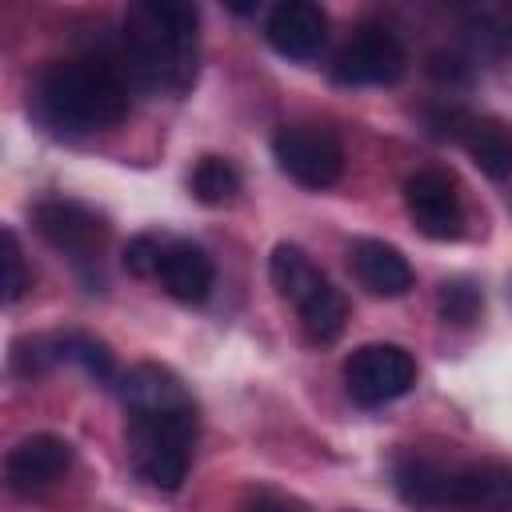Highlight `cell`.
I'll list each match as a JSON object with an SVG mask.
<instances>
[{"mask_svg":"<svg viewBox=\"0 0 512 512\" xmlns=\"http://www.w3.org/2000/svg\"><path fill=\"white\" fill-rule=\"evenodd\" d=\"M200 36H196V8L176 0H140L124 12L120 48H116V76L136 88L180 96L196 80Z\"/></svg>","mask_w":512,"mask_h":512,"instance_id":"cell-1","label":"cell"},{"mask_svg":"<svg viewBox=\"0 0 512 512\" xmlns=\"http://www.w3.org/2000/svg\"><path fill=\"white\" fill-rule=\"evenodd\" d=\"M40 112L72 132L112 128L128 116V84L104 60H60L40 80Z\"/></svg>","mask_w":512,"mask_h":512,"instance_id":"cell-2","label":"cell"},{"mask_svg":"<svg viewBox=\"0 0 512 512\" xmlns=\"http://www.w3.org/2000/svg\"><path fill=\"white\" fill-rule=\"evenodd\" d=\"M196 444V408L172 412H132L128 416V456L144 484L176 492L188 476Z\"/></svg>","mask_w":512,"mask_h":512,"instance_id":"cell-3","label":"cell"},{"mask_svg":"<svg viewBox=\"0 0 512 512\" xmlns=\"http://www.w3.org/2000/svg\"><path fill=\"white\" fill-rule=\"evenodd\" d=\"M416 384V360L400 344H364L344 360V388L360 408H384Z\"/></svg>","mask_w":512,"mask_h":512,"instance_id":"cell-4","label":"cell"},{"mask_svg":"<svg viewBox=\"0 0 512 512\" xmlns=\"http://www.w3.org/2000/svg\"><path fill=\"white\" fill-rule=\"evenodd\" d=\"M404 68H408V52L400 36L384 24H360L344 40L332 64V76L344 88H384V84H396Z\"/></svg>","mask_w":512,"mask_h":512,"instance_id":"cell-5","label":"cell"},{"mask_svg":"<svg viewBox=\"0 0 512 512\" xmlns=\"http://www.w3.org/2000/svg\"><path fill=\"white\" fill-rule=\"evenodd\" d=\"M272 156L304 188H332L344 172V148L324 124H284L272 136Z\"/></svg>","mask_w":512,"mask_h":512,"instance_id":"cell-6","label":"cell"},{"mask_svg":"<svg viewBox=\"0 0 512 512\" xmlns=\"http://www.w3.org/2000/svg\"><path fill=\"white\" fill-rule=\"evenodd\" d=\"M404 208L428 240H456L464 228L456 180L440 168H420L404 180Z\"/></svg>","mask_w":512,"mask_h":512,"instance_id":"cell-7","label":"cell"},{"mask_svg":"<svg viewBox=\"0 0 512 512\" xmlns=\"http://www.w3.org/2000/svg\"><path fill=\"white\" fill-rule=\"evenodd\" d=\"M32 224L52 248L68 252L72 260H92L108 236L104 216L80 200H40L32 208Z\"/></svg>","mask_w":512,"mask_h":512,"instance_id":"cell-8","label":"cell"},{"mask_svg":"<svg viewBox=\"0 0 512 512\" xmlns=\"http://www.w3.org/2000/svg\"><path fill=\"white\" fill-rule=\"evenodd\" d=\"M72 464V448L68 440L52 436V432H36L28 440H20L8 460H4V484L20 496H32V492H44L52 488Z\"/></svg>","mask_w":512,"mask_h":512,"instance_id":"cell-9","label":"cell"},{"mask_svg":"<svg viewBox=\"0 0 512 512\" xmlns=\"http://www.w3.org/2000/svg\"><path fill=\"white\" fill-rule=\"evenodd\" d=\"M264 36H268V44L280 56H288V60H312L324 48L328 16L312 0H284V4H276L268 12Z\"/></svg>","mask_w":512,"mask_h":512,"instance_id":"cell-10","label":"cell"},{"mask_svg":"<svg viewBox=\"0 0 512 512\" xmlns=\"http://www.w3.org/2000/svg\"><path fill=\"white\" fill-rule=\"evenodd\" d=\"M512 504V472L504 464H468L448 472L444 488V508L456 512H508Z\"/></svg>","mask_w":512,"mask_h":512,"instance_id":"cell-11","label":"cell"},{"mask_svg":"<svg viewBox=\"0 0 512 512\" xmlns=\"http://www.w3.org/2000/svg\"><path fill=\"white\" fill-rule=\"evenodd\" d=\"M156 276L164 284V292L180 304H200L212 292L216 268L208 260V252L192 240H164L160 244V260H156Z\"/></svg>","mask_w":512,"mask_h":512,"instance_id":"cell-12","label":"cell"},{"mask_svg":"<svg viewBox=\"0 0 512 512\" xmlns=\"http://www.w3.org/2000/svg\"><path fill=\"white\" fill-rule=\"evenodd\" d=\"M348 264L372 296H404L412 288V264L404 260L400 248L384 240H356L348 248Z\"/></svg>","mask_w":512,"mask_h":512,"instance_id":"cell-13","label":"cell"},{"mask_svg":"<svg viewBox=\"0 0 512 512\" xmlns=\"http://www.w3.org/2000/svg\"><path fill=\"white\" fill-rule=\"evenodd\" d=\"M116 392H120L128 416L132 412H172V408H188L192 404V396L184 392V384L168 368H160V364H136V368H128L124 376H116Z\"/></svg>","mask_w":512,"mask_h":512,"instance_id":"cell-14","label":"cell"},{"mask_svg":"<svg viewBox=\"0 0 512 512\" xmlns=\"http://www.w3.org/2000/svg\"><path fill=\"white\" fill-rule=\"evenodd\" d=\"M396 480V492L408 508H420V512H436L444 508V488H448V468H440L436 460H424V456H404L392 472Z\"/></svg>","mask_w":512,"mask_h":512,"instance_id":"cell-15","label":"cell"},{"mask_svg":"<svg viewBox=\"0 0 512 512\" xmlns=\"http://www.w3.org/2000/svg\"><path fill=\"white\" fill-rule=\"evenodd\" d=\"M296 312H300L304 332H308L316 344H328V340H336V336L344 332L348 300H344L340 288H332V280H320V284L296 304Z\"/></svg>","mask_w":512,"mask_h":512,"instance_id":"cell-16","label":"cell"},{"mask_svg":"<svg viewBox=\"0 0 512 512\" xmlns=\"http://www.w3.org/2000/svg\"><path fill=\"white\" fill-rule=\"evenodd\" d=\"M464 148L472 152L476 168L488 176V180H504L508 168H512V144H508V132L500 120H468L464 132H460Z\"/></svg>","mask_w":512,"mask_h":512,"instance_id":"cell-17","label":"cell"},{"mask_svg":"<svg viewBox=\"0 0 512 512\" xmlns=\"http://www.w3.org/2000/svg\"><path fill=\"white\" fill-rule=\"evenodd\" d=\"M268 276H272L276 292H280L284 300H292V304H300L320 280H328V276L308 260V252L296 248V244H276V248H272Z\"/></svg>","mask_w":512,"mask_h":512,"instance_id":"cell-18","label":"cell"},{"mask_svg":"<svg viewBox=\"0 0 512 512\" xmlns=\"http://www.w3.org/2000/svg\"><path fill=\"white\" fill-rule=\"evenodd\" d=\"M192 196L200 200V204H228L236 192H240V172H236V164L232 160H224V156H200L196 160V168H192Z\"/></svg>","mask_w":512,"mask_h":512,"instance_id":"cell-19","label":"cell"},{"mask_svg":"<svg viewBox=\"0 0 512 512\" xmlns=\"http://www.w3.org/2000/svg\"><path fill=\"white\" fill-rule=\"evenodd\" d=\"M60 360L80 364V368H84L92 380H100V384H116L112 352H108L100 340L84 336V332H68V336H60Z\"/></svg>","mask_w":512,"mask_h":512,"instance_id":"cell-20","label":"cell"},{"mask_svg":"<svg viewBox=\"0 0 512 512\" xmlns=\"http://www.w3.org/2000/svg\"><path fill=\"white\" fill-rule=\"evenodd\" d=\"M480 308H484V296H480V288L472 280L456 276V280L440 284V316L448 324H472L480 316Z\"/></svg>","mask_w":512,"mask_h":512,"instance_id":"cell-21","label":"cell"},{"mask_svg":"<svg viewBox=\"0 0 512 512\" xmlns=\"http://www.w3.org/2000/svg\"><path fill=\"white\" fill-rule=\"evenodd\" d=\"M24 288H28V268H24L20 244L8 228H0V304L20 300Z\"/></svg>","mask_w":512,"mask_h":512,"instance_id":"cell-22","label":"cell"},{"mask_svg":"<svg viewBox=\"0 0 512 512\" xmlns=\"http://www.w3.org/2000/svg\"><path fill=\"white\" fill-rule=\"evenodd\" d=\"M60 360V336H36V340H20L12 348V364L20 376H40Z\"/></svg>","mask_w":512,"mask_h":512,"instance_id":"cell-23","label":"cell"},{"mask_svg":"<svg viewBox=\"0 0 512 512\" xmlns=\"http://www.w3.org/2000/svg\"><path fill=\"white\" fill-rule=\"evenodd\" d=\"M160 244L164 240H156V236H132L128 240V248H124V268L132 272V276H156V260H160Z\"/></svg>","mask_w":512,"mask_h":512,"instance_id":"cell-24","label":"cell"},{"mask_svg":"<svg viewBox=\"0 0 512 512\" xmlns=\"http://www.w3.org/2000/svg\"><path fill=\"white\" fill-rule=\"evenodd\" d=\"M244 512H308L300 500L284 496V492H272V488H256L248 500H244Z\"/></svg>","mask_w":512,"mask_h":512,"instance_id":"cell-25","label":"cell"}]
</instances>
